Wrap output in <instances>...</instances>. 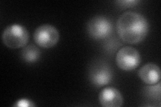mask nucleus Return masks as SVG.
<instances>
[{"label": "nucleus", "instance_id": "7", "mask_svg": "<svg viewBox=\"0 0 161 107\" xmlns=\"http://www.w3.org/2000/svg\"><path fill=\"white\" fill-rule=\"evenodd\" d=\"M99 101L104 107H119L123 104V97L119 90L108 86L99 93Z\"/></svg>", "mask_w": 161, "mask_h": 107}, {"label": "nucleus", "instance_id": "11", "mask_svg": "<svg viewBox=\"0 0 161 107\" xmlns=\"http://www.w3.org/2000/svg\"><path fill=\"white\" fill-rule=\"evenodd\" d=\"M15 106H34L35 104L33 103V102L29 100L28 99H23L18 100L17 103L15 104Z\"/></svg>", "mask_w": 161, "mask_h": 107}, {"label": "nucleus", "instance_id": "1", "mask_svg": "<svg viewBox=\"0 0 161 107\" xmlns=\"http://www.w3.org/2000/svg\"><path fill=\"white\" fill-rule=\"evenodd\" d=\"M119 38L125 43L137 44L145 39L148 33L149 24L144 16L135 12L122 13L116 23Z\"/></svg>", "mask_w": 161, "mask_h": 107}, {"label": "nucleus", "instance_id": "3", "mask_svg": "<svg viewBox=\"0 0 161 107\" xmlns=\"http://www.w3.org/2000/svg\"><path fill=\"white\" fill-rule=\"evenodd\" d=\"M60 38L59 32L54 26L50 24L40 25L34 33V40L39 46L50 48L56 45Z\"/></svg>", "mask_w": 161, "mask_h": 107}, {"label": "nucleus", "instance_id": "9", "mask_svg": "<svg viewBox=\"0 0 161 107\" xmlns=\"http://www.w3.org/2000/svg\"><path fill=\"white\" fill-rule=\"evenodd\" d=\"M40 51L39 48L34 44L26 45L21 51V58L26 62H36L40 59Z\"/></svg>", "mask_w": 161, "mask_h": 107}, {"label": "nucleus", "instance_id": "2", "mask_svg": "<svg viewBox=\"0 0 161 107\" xmlns=\"http://www.w3.org/2000/svg\"><path fill=\"white\" fill-rule=\"evenodd\" d=\"M28 29L20 24L9 25L2 34V41L5 45L11 49L26 46L29 40Z\"/></svg>", "mask_w": 161, "mask_h": 107}, {"label": "nucleus", "instance_id": "5", "mask_svg": "<svg viewBox=\"0 0 161 107\" xmlns=\"http://www.w3.org/2000/svg\"><path fill=\"white\" fill-rule=\"evenodd\" d=\"M118 67L124 71H132L136 68L141 62V56L138 51L131 46L121 48L115 56Z\"/></svg>", "mask_w": 161, "mask_h": 107}, {"label": "nucleus", "instance_id": "10", "mask_svg": "<svg viewBox=\"0 0 161 107\" xmlns=\"http://www.w3.org/2000/svg\"><path fill=\"white\" fill-rule=\"evenodd\" d=\"M116 3L122 8H133L139 3L137 0H124V1H117Z\"/></svg>", "mask_w": 161, "mask_h": 107}, {"label": "nucleus", "instance_id": "8", "mask_svg": "<svg viewBox=\"0 0 161 107\" xmlns=\"http://www.w3.org/2000/svg\"><path fill=\"white\" fill-rule=\"evenodd\" d=\"M138 76L145 84L154 85L160 82V69L154 63H147L142 66L138 70Z\"/></svg>", "mask_w": 161, "mask_h": 107}, {"label": "nucleus", "instance_id": "6", "mask_svg": "<svg viewBox=\"0 0 161 107\" xmlns=\"http://www.w3.org/2000/svg\"><path fill=\"white\" fill-rule=\"evenodd\" d=\"M113 78V73L110 66L103 62H97L92 66L89 71L91 82L97 87L108 84Z\"/></svg>", "mask_w": 161, "mask_h": 107}, {"label": "nucleus", "instance_id": "4", "mask_svg": "<svg viewBox=\"0 0 161 107\" xmlns=\"http://www.w3.org/2000/svg\"><path fill=\"white\" fill-rule=\"evenodd\" d=\"M112 23L107 17L95 16L87 24V32L94 40H103L109 37L112 32Z\"/></svg>", "mask_w": 161, "mask_h": 107}]
</instances>
